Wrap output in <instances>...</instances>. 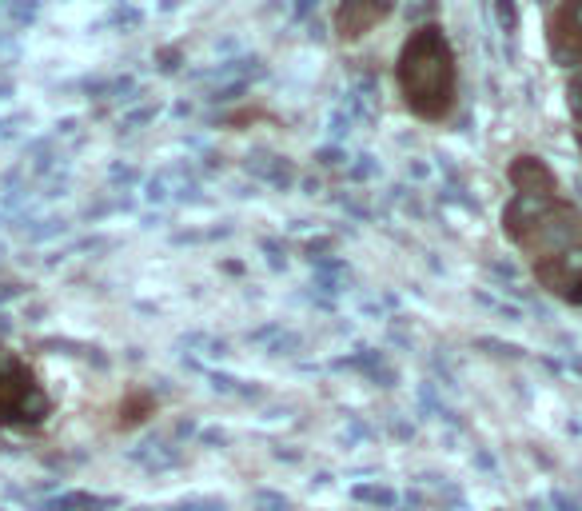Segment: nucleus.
Segmentation results:
<instances>
[{"mask_svg": "<svg viewBox=\"0 0 582 511\" xmlns=\"http://www.w3.org/2000/svg\"><path fill=\"white\" fill-rule=\"evenodd\" d=\"M56 404L40 372L8 344H0V432H40Z\"/></svg>", "mask_w": 582, "mask_h": 511, "instance_id": "7ed1b4c3", "label": "nucleus"}, {"mask_svg": "<svg viewBox=\"0 0 582 511\" xmlns=\"http://www.w3.org/2000/svg\"><path fill=\"white\" fill-rule=\"evenodd\" d=\"M395 12V0H339L331 12V28L343 44H359L379 24H387Z\"/></svg>", "mask_w": 582, "mask_h": 511, "instance_id": "20e7f679", "label": "nucleus"}, {"mask_svg": "<svg viewBox=\"0 0 582 511\" xmlns=\"http://www.w3.org/2000/svg\"><path fill=\"white\" fill-rule=\"evenodd\" d=\"M395 88L407 112L423 124L451 120L459 104V56L443 24H419L395 56Z\"/></svg>", "mask_w": 582, "mask_h": 511, "instance_id": "f03ea898", "label": "nucleus"}, {"mask_svg": "<svg viewBox=\"0 0 582 511\" xmlns=\"http://www.w3.org/2000/svg\"><path fill=\"white\" fill-rule=\"evenodd\" d=\"M511 200L503 232L527 260L531 276L563 304L582 308V208L559 188L543 156H515L507 168Z\"/></svg>", "mask_w": 582, "mask_h": 511, "instance_id": "f257e3e1", "label": "nucleus"}]
</instances>
